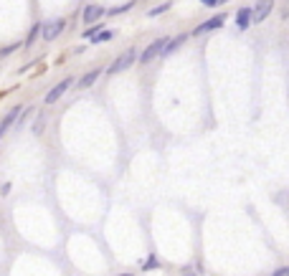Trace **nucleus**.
Returning a JSON list of instances; mask_svg holds the SVG:
<instances>
[{
  "label": "nucleus",
  "mask_w": 289,
  "mask_h": 276,
  "mask_svg": "<svg viewBox=\"0 0 289 276\" xmlns=\"http://www.w3.org/2000/svg\"><path fill=\"white\" fill-rule=\"evenodd\" d=\"M168 46V38H155L148 49L142 51V56H139V64L144 66V64H150L153 59H158V56H163V49Z\"/></svg>",
  "instance_id": "f257e3e1"
},
{
  "label": "nucleus",
  "mask_w": 289,
  "mask_h": 276,
  "mask_svg": "<svg viewBox=\"0 0 289 276\" xmlns=\"http://www.w3.org/2000/svg\"><path fill=\"white\" fill-rule=\"evenodd\" d=\"M134 56H137V54H134V49L124 51L119 59H114V61H112V66L107 69V74H122V71H127V69L134 64Z\"/></svg>",
  "instance_id": "f03ea898"
},
{
  "label": "nucleus",
  "mask_w": 289,
  "mask_h": 276,
  "mask_svg": "<svg viewBox=\"0 0 289 276\" xmlns=\"http://www.w3.org/2000/svg\"><path fill=\"white\" fill-rule=\"evenodd\" d=\"M64 28H66V21H61V18H54V21H46L43 23V41H56L61 33H64Z\"/></svg>",
  "instance_id": "7ed1b4c3"
},
{
  "label": "nucleus",
  "mask_w": 289,
  "mask_h": 276,
  "mask_svg": "<svg viewBox=\"0 0 289 276\" xmlns=\"http://www.w3.org/2000/svg\"><path fill=\"white\" fill-rule=\"evenodd\" d=\"M21 117H23V107H21V104H18V107H13V109L3 117V122H0V140H3V134H6V132H8V129H11V127H13Z\"/></svg>",
  "instance_id": "20e7f679"
},
{
  "label": "nucleus",
  "mask_w": 289,
  "mask_h": 276,
  "mask_svg": "<svg viewBox=\"0 0 289 276\" xmlns=\"http://www.w3.org/2000/svg\"><path fill=\"white\" fill-rule=\"evenodd\" d=\"M226 23V16L223 13H218V16H213V18H208L203 26H198L196 31H193V36H203V33H211V31H216V28H221Z\"/></svg>",
  "instance_id": "39448f33"
},
{
  "label": "nucleus",
  "mask_w": 289,
  "mask_h": 276,
  "mask_svg": "<svg viewBox=\"0 0 289 276\" xmlns=\"http://www.w3.org/2000/svg\"><path fill=\"white\" fill-rule=\"evenodd\" d=\"M71 84H74V79H64V81H59V84H56V86L46 94V104H56V102L66 94V89H69Z\"/></svg>",
  "instance_id": "423d86ee"
},
{
  "label": "nucleus",
  "mask_w": 289,
  "mask_h": 276,
  "mask_svg": "<svg viewBox=\"0 0 289 276\" xmlns=\"http://www.w3.org/2000/svg\"><path fill=\"white\" fill-rule=\"evenodd\" d=\"M271 8H274V0H259V3L254 6V23L266 21L269 13H271Z\"/></svg>",
  "instance_id": "0eeeda50"
},
{
  "label": "nucleus",
  "mask_w": 289,
  "mask_h": 276,
  "mask_svg": "<svg viewBox=\"0 0 289 276\" xmlns=\"http://www.w3.org/2000/svg\"><path fill=\"white\" fill-rule=\"evenodd\" d=\"M251 23H254V8H238V13H236V26H238V31H246Z\"/></svg>",
  "instance_id": "6e6552de"
},
{
  "label": "nucleus",
  "mask_w": 289,
  "mask_h": 276,
  "mask_svg": "<svg viewBox=\"0 0 289 276\" xmlns=\"http://www.w3.org/2000/svg\"><path fill=\"white\" fill-rule=\"evenodd\" d=\"M99 76H102V69H91V71H86V74L76 81V89H89V86H94V84L99 81Z\"/></svg>",
  "instance_id": "1a4fd4ad"
},
{
  "label": "nucleus",
  "mask_w": 289,
  "mask_h": 276,
  "mask_svg": "<svg viewBox=\"0 0 289 276\" xmlns=\"http://www.w3.org/2000/svg\"><path fill=\"white\" fill-rule=\"evenodd\" d=\"M102 16H104V8H99V6H86L84 8V23H89V26L99 23Z\"/></svg>",
  "instance_id": "9d476101"
},
{
  "label": "nucleus",
  "mask_w": 289,
  "mask_h": 276,
  "mask_svg": "<svg viewBox=\"0 0 289 276\" xmlns=\"http://www.w3.org/2000/svg\"><path fill=\"white\" fill-rule=\"evenodd\" d=\"M38 36H43V23H36L31 31H28V36H26V49H31V46H36V41H38Z\"/></svg>",
  "instance_id": "9b49d317"
},
{
  "label": "nucleus",
  "mask_w": 289,
  "mask_h": 276,
  "mask_svg": "<svg viewBox=\"0 0 289 276\" xmlns=\"http://www.w3.org/2000/svg\"><path fill=\"white\" fill-rule=\"evenodd\" d=\"M185 38H188L185 33H180L178 38H170V41H168V46L163 49V56H168V54H173V51H175L178 46H183V43H185Z\"/></svg>",
  "instance_id": "f8f14e48"
},
{
  "label": "nucleus",
  "mask_w": 289,
  "mask_h": 276,
  "mask_svg": "<svg viewBox=\"0 0 289 276\" xmlns=\"http://www.w3.org/2000/svg\"><path fill=\"white\" fill-rule=\"evenodd\" d=\"M112 36H114L112 31H102V33H97L91 41H94V46H97V43H107V41H112Z\"/></svg>",
  "instance_id": "ddd939ff"
},
{
  "label": "nucleus",
  "mask_w": 289,
  "mask_h": 276,
  "mask_svg": "<svg viewBox=\"0 0 289 276\" xmlns=\"http://www.w3.org/2000/svg\"><path fill=\"white\" fill-rule=\"evenodd\" d=\"M170 6H173V3H163V6H158V8H153V11H150L148 16H150V18H155V16H160V13H165V11H170Z\"/></svg>",
  "instance_id": "4468645a"
},
{
  "label": "nucleus",
  "mask_w": 289,
  "mask_h": 276,
  "mask_svg": "<svg viewBox=\"0 0 289 276\" xmlns=\"http://www.w3.org/2000/svg\"><path fill=\"white\" fill-rule=\"evenodd\" d=\"M102 28H104L102 23H97V26H91V28H86V31H84V38H94L97 33H102Z\"/></svg>",
  "instance_id": "2eb2a0df"
},
{
  "label": "nucleus",
  "mask_w": 289,
  "mask_h": 276,
  "mask_svg": "<svg viewBox=\"0 0 289 276\" xmlns=\"http://www.w3.org/2000/svg\"><path fill=\"white\" fill-rule=\"evenodd\" d=\"M43 122H46V117L38 114V119L33 122V134H41V132H43Z\"/></svg>",
  "instance_id": "dca6fc26"
},
{
  "label": "nucleus",
  "mask_w": 289,
  "mask_h": 276,
  "mask_svg": "<svg viewBox=\"0 0 289 276\" xmlns=\"http://www.w3.org/2000/svg\"><path fill=\"white\" fill-rule=\"evenodd\" d=\"M155 266H160V261H158V256H150L148 261H144V268L142 271H153Z\"/></svg>",
  "instance_id": "f3484780"
},
{
  "label": "nucleus",
  "mask_w": 289,
  "mask_h": 276,
  "mask_svg": "<svg viewBox=\"0 0 289 276\" xmlns=\"http://www.w3.org/2000/svg\"><path fill=\"white\" fill-rule=\"evenodd\" d=\"M132 6H134V3H124V6H117V8H112V11H109V16H117V13H124V11H129Z\"/></svg>",
  "instance_id": "a211bd4d"
},
{
  "label": "nucleus",
  "mask_w": 289,
  "mask_h": 276,
  "mask_svg": "<svg viewBox=\"0 0 289 276\" xmlns=\"http://www.w3.org/2000/svg\"><path fill=\"white\" fill-rule=\"evenodd\" d=\"M16 46H18V43H11V46H6L3 51H0V56H8V54H13V51H16Z\"/></svg>",
  "instance_id": "6ab92c4d"
},
{
  "label": "nucleus",
  "mask_w": 289,
  "mask_h": 276,
  "mask_svg": "<svg viewBox=\"0 0 289 276\" xmlns=\"http://www.w3.org/2000/svg\"><path fill=\"white\" fill-rule=\"evenodd\" d=\"M274 276H289V268H276Z\"/></svg>",
  "instance_id": "aec40b11"
},
{
  "label": "nucleus",
  "mask_w": 289,
  "mask_h": 276,
  "mask_svg": "<svg viewBox=\"0 0 289 276\" xmlns=\"http://www.w3.org/2000/svg\"><path fill=\"white\" fill-rule=\"evenodd\" d=\"M201 3H206V6H218V0H201Z\"/></svg>",
  "instance_id": "412c9836"
},
{
  "label": "nucleus",
  "mask_w": 289,
  "mask_h": 276,
  "mask_svg": "<svg viewBox=\"0 0 289 276\" xmlns=\"http://www.w3.org/2000/svg\"><path fill=\"white\" fill-rule=\"evenodd\" d=\"M281 16H284V18H289V0H286V8L281 11Z\"/></svg>",
  "instance_id": "4be33fe9"
},
{
  "label": "nucleus",
  "mask_w": 289,
  "mask_h": 276,
  "mask_svg": "<svg viewBox=\"0 0 289 276\" xmlns=\"http://www.w3.org/2000/svg\"><path fill=\"white\" fill-rule=\"evenodd\" d=\"M119 276H132V273H119Z\"/></svg>",
  "instance_id": "5701e85b"
}]
</instances>
